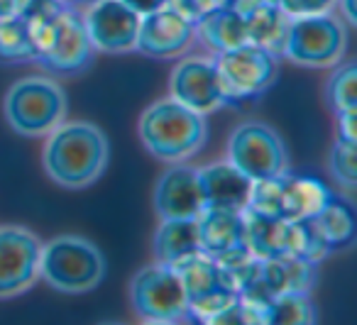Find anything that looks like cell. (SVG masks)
<instances>
[{"instance_id": "cell-11", "label": "cell", "mask_w": 357, "mask_h": 325, "mask_svg": "<svg viewBox=\"0 0 357 325\" xmlns=\"http://www.w3.org/2000/svg\"><path fill=\"white\" fill-rule=\"evenodd\" d=\"M91 47L103 54L135 52L139 32V15L120 0H91L84 15Z\"/></svg>"}, {"instance_id": "cell-18", "label": "cell", "mask_w": 357, "mask_h": 325, "mask_svg": "<svg viewBox=\"0 0 357 325\" xmlns=\"http://www.w3.org/2000/svg\"><path fill=\"white\" fill-rule=\"evenodd\" d=\"M333 198L331 188L313 176H291L282 179V218L287 220H311L323 211Z\"/></svg>"}, {"instance_id": "cell-33", "label": "cell", "mask_w": 357, "mask_h": 325, "mask_svg": "<svg viewBox=\"0 0 357 325\" xmlns=\"http://www.w3.org/2000/svg\"><path fill=\"white\" fill-rule=\"evenodd\" d=\"M337 13H340V20L345 25H357V15H355V0H335Z\"/></svg>"}, {"instance_id": "cell-14", "label": "cell", "mask_w": 357, "mask_h": 325, "mask_svg": "<svg viewBox=\"0 0 357 325\" xmlns=\"http://www.w3.org/2000/svg\"><path fill=\"white\" fill-rule=\"evenodd\" d=\"M196 40V22L164 6L149 15L139 17V32L135 52L149 59H178L189 52Z\"/></svg>"}, {"instance_id": "cell-7", "label": "cell", "mask_w": 357, "mask_h": 325, "mask_svg": "<svg viewBox=\"0 0 357 325\" xmlns=\"http://www.w3.org/2000/svg\"><path fill=\"white\" fill-rule=\"evenodd\" d=\"M228 162L248 179L279 176L289 169L287 147L282 137L264 123H243L228 139Z\"/></svg>"}, {"instance_id": "cell-32", "label": "cell", "mask_w": 357, "mask_h": 325, "mask_svg": "<svg viewBox=\"0 0 357 325\" xmlns=\"http://www.w3.org/2000/svg\"><path fill=\"white\" fill-rule=\"evenodd\" d=\"M27 6H30V0H0V17L22 15Z\"/></svg>"}, {"instance_id": "cell-23", "label": "cell", "mask_w": 357, "mask_h": 325, "mask_svg": "<svg viewBox=\"0 0 357 325\" xmlns=\"http://www.w3.org/2000/svg\"><path fill=\"white\" fill-rule=\"evenodd\" d=\"M35 61L25 15L0 17V64Z\"/></svg>"}, {"instance_id": "cell-36", "label": "cell", "mask_w": 357, "mask_h": 325, "mask_svg": "<svg viewBox=\"0 0 357 325\" xmlns=\"http://www.w3.org/2000/svg\"><path fill=\"white\" fill-rule=\"evenodd\" d=\"M56 3H61V6H74V3H79V0H56Z\"/></svg>"}, {"instance_id": "cell-26", "label": "cell", "mask_w": 357, "mask_h": 325, "mask_svg": "<svg viewBox=\"0 0 357 325\" xmlns=\"http://www.w3.org/2000/svg\"><path fill=\"white\" fill-rule=\"evenodd\" d=\"M328 172L342 188L352 191L357 183V149L355 142L337 137L328 154Z\"/></svg>"}, {"instance_id": "cell-5", "label": "cell", "mask_w": 357, "mask_h": 325, "mask_svg": "<svg viewBox=\"0 0 357 325\" xmlns=\"http://www.w3.org/2000/svg\"><path fill=\"white\" fill-rule=\"evenodd\" d=\"M347 50V32L342 20L331 13L289 17L282 56L298 66L326 69L342 61Z\"/></svg>"}, {"instance_id": "cell-29", "label": "cell", "mask_w": 357, "mask_h": 325, "mask_svg": "<svg viewBox=\"0 0 357 325\" xmlns=\"http://www.w3.org/2000/svg\"><path fill=\"white\" fill-rule=\"evenodd\" d=\"M335 8V0H287L282 10L289 17L296 15H321V13H331Z\"/></svg>"}, {"instance_id": "cell-20", "label": "cell", "mask_w": 357, "mask_h": 325, "mask_svg": "<svg viewBox=\"0 0 357 325\" xmlns=\"http://www.w3.org/2000/svg\"><path fill=\"white\" fill-rule=\"evenodd\" d=\"M313 266L303 257L282 255V257H269V259H259V274L267 286V291L274 296L289 294V291H303L308 294L313 286Z\"/></svg>"}, {"instance_id": "cell-6", "label": "cell", "mask_w": 357, "mask_h": 325, "mask_svg": "<svg viewBox=\"0 0 357 325\" xmlns=\"http://www.w3.org/2000/svg\"><path fill=\"white\" fill-rule=\"evenodd\" d=\"M130 303L135 313L149 323H178L189 318V296L184 281L174 266L159 262L132 276Z\"/></svg>"}, {"instance_id": "cell-4", "label": "cell", "mask_w": 357, "mask_h": 325, "mask_svg": "<svg viewBox=\"0 0 357 325\" xmlns=\"http://www.w3.org/2000/svg\"><path fill=\"white\" fill-rule=\"evenodd\" d=\"M105 276V259L91 240L81 235H59L42 245L40 279L61 294L93 291Z\"/></svg>"}, {"instance_id": "cell-28", "label": "cell", "mask_w": 357, "mask_h": 325, "mask_svg": "<svg viewBox=\"0 0 357 325\" xmlns=\"http://www.w3.org/2000/svg\"><path fill=\"white\" fill-rule=\"evenodd\" d=\"M167 6L189 17L191 22H199L208 10L223 6V0H167Z\"/></svg>"}, {"instance_id": "cell-24", "label": "cell", "mask_w": 357, "mask_h": 325, "mask_svg": "<svg viewBox=\"0 0 357 325\" xmlns=\"http://www.w3.org/2000/svg\"><path fill=\"white\" fill-rule=\"evenodd\" d=\"M267 318L274 325H311L316 323V308L303 291L279 294L269 301Z\"/></svg>"}, {"instance_id": "cell-31", "label": "cell", "mask_w": 357, "mask_h": 325, "mask_svg": "<svg viewBox=\"0 0 357 325\" xmlns=\"http://www.w3.org/2000/svg\"><path fill=\"white\" fill-rule=\"evenodd\" d=\"M120 3H125V6L130 8V10H135L139 17L142 15H149V13L159 10V8L167 6V0H120Z\"/></svg>"}, {"instance_id": "cell-22", "label": "cell", "mask_w": 357, "mask_h": 325, "mask_svg": "<svg viewBox=\"0 0 357 325\" xmlns=\"http://www.w3.org/2000/svg\"><path fill=\"white\" fill-rule=\"evenodd\" d=\"M311 222L331 252L345 250L355 240V216H352V208L335 196L323 206V211L318 216L311 218Z\"/></svg>"}, {"instance_id": "cell-8", "label": "cell", "mask_w": 357, "mask_h": 325, "mask_svg": "<svg viewBox=\"0 0 357 325\" xmlns=\"http://www.w3.org/2000/svg\"><path fill=\"white\" fill-rule=\"evenodd\" d=\"M169 96L201 115H211L235 103L215 61L206 56H191L174 66L169 76Z\"/></svg>"}, {"instance_id": "cell-15", "label": "cell", "mask_w": 357, "mask_h": 325, "mask_svg": "<svg viewBox=\"0 0 357 325\" xmlns=\"http://www.w3.org/2000/svg\"><path fill=\"white\" fill-rule=\"evenodd\" d=\"M154 211L159 220L169 218H199L206 208L204 191L199 183V169L176 162L159 176L154 186Z\"/></svg>"}, {"instance_id": "cell-34", "label": "cell", "mask_w": 357, "mask_h": 325, "mask_svg": "<svg viewBox=\"0 0 357 325\" xmlns=\"http://www.w3.org/2000/svg\"><path fill=\"white\" fill-rule=\"evenodd\" d=\"M259 3H264V0H223L225 8L240 13V15H248V13H252L255 8L259 6Z\"/></svg>"}, {"instance_id": "cell-30", "label": "cell", "mask_w": 357, "mask_h": 325, "mask_svg": "<svg viewBox=\"0 0 357 325\" xmlns=\"http://www.w3.org/2000/svg\"><path fill=\"white\" fill-rule=\"evenodd\" d=\"M335 118H337V137L347 139V142H355V139H357V130H355L357 108L355 110H342V113H335Z\"/></svg>"}, {"instance_id": "cell-25", "label": "cell", "mask_w": 357, "mask_h": 325, "mask_svg": "<svg viewBox=\"0 0 357 325\" xmlns=\"http://www.w3.org/2000/svg\"><path fill=\"white\" fill-rule=\"evenodd\" d=\"M357 66L355 61H337L335 71L331 74L326 84V100L331 105L333 113H342V110H355L357 108Z\"/></svg>"}, {"instance_id": "cell-10", "label": "cell", "mask_w": 357, "mask_h": 325, "mask_svg": "<svg viewBox=\"0 0 357 325\" xmlns=\"http://www.w3.org/2000/svg\"><path fill=\"white\" fill-rule=\"evenodd\" d=\"M42 242L20 225L0 227V298H13L40 279Z\"/></svg>"}, {"instance_id": "cell-37", "label": "cell", "mask_w": 357, "mask_h": 325, "mask_svg": "<svg viewBox=\"0 0 357 325\" xmlns=\"http://www.w3.org/2000/svg\"><path fill=\"white\" fill-rule=\"evenodd\" d=\"M89 3H91V0H89Z\"/></svg>"}, {"instance_id": "cell-17", "label": "cell", "mask_w": 357, "mask_h": 325, "mask_svg": "<svg viewBox=\"0 0 357 325\" xmlns=\"http://www.w3.org/2000/svg\"><path fill=\"white\" fill-rule=\"evenodd\" d=\"M201 250V235L196 218H169L159 220L157 230L152 237V255L159 264L176 266L178 262L189 259L199 255Z\"/></svg>"}, {"instance_id": "cell-35", "label": "cell", "mask_w": 357, "mask_h": 325, "mask_svg": "<svg viewBox=\"0 0 357 325\" xmlns=\"http://www.w3.org/2000/svg\"><path fill=\"white\" fill-rule=\"evenodd\" d=\"M264 3H269V6H277V8H284V3H287V0H264Z\"/></svg>"}, {"instance_id": "cell-13", "label": "cell", "mask_w": 357, "mask_h": 325, "mask_svg": "<svg viewBox=\"0 0 357 325\" xmlns=\"http://www.w3.org/2000/svg\"><path fill=\"white\" fill-rule=\"evenodd\" d=\"M96 50L91 47V40L86 35L84 17L74 6H64L56 15L54 32H52V42L47 47L45 54L37 59V64L45 66L52 74H81L89 69L93 61Z\"/></svg>"}, {"instance_id": "cell-3", "label": "cell", "mask_w": 357, "mask_h": 325, "mask_svg": "<svg viewBox=\"0 0 357 325\" xmlns=\"http://www.w3.org/2000/svg\"><path fill=\"white\" fill-rule=\"evenodd\" d=\"M6 120L22 137H45L66 120V93L50 76H25L8 89Z\"/></svg>"}, {"instance_id": "cell-1", "label": "cell", "mask_w": 357, "mask_h": 325, "mask_svg": "<svg viewBox=\"0 0 357 325\" xmlns=\"http://www.w3.org/2000/svg\"><path fill=\"white\" fill-rule=\"evenodd\" d=\"M47 176L64 188H86L98 181L108 167V137L93 123H61L45 135Z\"/></svg>"}, {"instance_id": "cell-9", "label": "cell", "mask_w": 357, "mask_h": 325, "mask_svg": "<svg viewBox=\"0 0 357 325\" xmlns=\"http://www.w3.org/2000/svg\"><path fill=\"white\" fill-rule=\"evenodd\" d=\"M215 66L223 76L233 100H248L264 93L277 81L279 56L252 42L215 54Z\"/></svg>"}, {"instance_id": "cell-12", "label": "cell", "mask_w": 357, "mask_h": 325, "mask_svg": "<svg viewBox=\"0 0 357 325\" xmlns=\"http://www.w3.org/2000/svg\"><path fill=\"white\" fill-rule=\"evenodd\" d=\"M196 222H199L201 250L213 257L228 274L238 271L255 257L245 242L243 213L204 208Z\"/></svg>"}, {"instance_id": "cell-16", "label": "cell", "mask_w": 357, "mask_h": 325, "mask_svg": "<svg viewBox=\"0 0 357 325\" xmlns=\"http://www.w3.org/2000/svg\"><path fill=\"white\" fill-rule=\"evenodd\" d=\"M199 183L204 191L206 208H220V211L235 213H243L248 208L252 179H248L240 169H235L228 159L199 169Z\"/></svg>"}, {"instance_id": "cell-27", "label": "cell", "mask_w": 357, "mask_h": 325, "mask_svg": "<svg viewBox=\"0 0 357 325\" xmlns=\"http://www.w3.org/2000/svg\"><path fill=\"white\" fill-rule=\"evenodd\" d=\"M284 174L252 181L250 198H248V211L262 213V216L282 218V179H284Z\"/></svg>"}, {"instance_id": "cell-19", "label": "cell", "mask_w": 357, "mask_h": 325, "mask_svg": "<svg viewBox=\"0 0 357 325\" xmlns=\"http://www.w3.org/2000/svg\"><path fill=\"white\" fill-rule=\"evenodd\" d=\"M196 37H199L213 54L235 50V47L250 42L245 15H240V13L230 10V8H225V6L213 8V10H208L196 22Z\"/></svg>"}, {"instance_id": "cell-21", "label": "cell", "mask_w": 357, "mask_h": 325, "mask_svg": "<svg viewBox=\"0 0 357 325\" xmlns=\"http://www.w3.org/2000/svg\"><path fill=\"white\" fill-rule=\"evenodd\" d=\"M245 22H248V40L252 45H259L264 50L274 52L277 56H282L289 30V15L282 8L259 3L252 13L245 15Z\"/></svg>"}, {"instance_id": "cell-2", "label": "cell", "mask_w": 357, "mask_h": 325, "mask_svg": "<svg viewBox=\"0 0 357 325\" xmlns=\"http://www.w3.org/2000/svg\"><path fill=\"white\" fill-rule=\"evenodd\" d=\"M137 133L144 149L164 164L191 159L196 152H201L208 137L206 115L186 108L172 96L154 100L142 110Z\"/></svg>"}]
</instances>
